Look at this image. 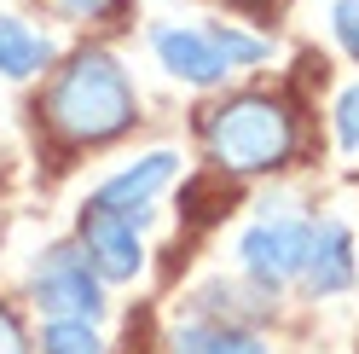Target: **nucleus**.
Returning a JSON list of instances; mask_svg holds the SVG:
<instances>
[{
    "label": "nucleus",
    "instance_id": "423d86ee",
    "mask_svg": "<svg viewBox=\"0 0 359 354\" xmlns=\"http://www.w3.org/2000/svg\"><path fill=\"white\" fill-rule=\"evenodd\" d=\"M151 47H156V58H163L168 76L191 81V87H215V81L232 76V64H226V53L215 47L209 29H174V24H156V29H151Z\"/></svg>",
    "mask_w": 359,
    "mask_h": 354
},
{
    "label": "nucleus",
    "instance_id": "f03ea898",
    "mask_svg": "<svg viewBox=\"0 0 359 354\" xmlns=\"http://www.w3.org/2000/svg\"><path fill=\"white\" fill-rule=\"evenodd\" d=\"M203 140H209V157L220 169L261 174V169H278L290 151H296V117H290V105L273 99V93H238V99L209 110Z\"/></svg>",
    "mask_w": 359,
    "mask_h": 354
},
{
    "label": "nucleus",
    "instance_id": "2eb2a0df",
    "mask_svg": "<svg viewBox=\"0 0 359 354\" xmlns=\"http://www.w3.org/2000/svg\"><path fill=\"white\" fill-rule=\"evenodd\" d=\"M53 6H58L64 18H104L116 0H53Z\"/></svg>",
    "mask_w": 359,
    "mask_h": 354
},
{
    "label": "nucleus",
    "instance_id": "20e7f679",
    "mask_svg": "<svg viewBox=\"0 0 359 354\" xmlns=\"http://www.w3.org/2000/svg\"><path fill=\"white\" fill-rule=\"evenodd\" d=\"M145 215L110 209V204H99V197H87V209H81V250L99 268V279H133L140 273V261H145V250H140Z\"/></svg>",
    "mask_w": 359,
    "mask_h": 354
},
{
    "label": "nucleus",
    "instance_id": "f8f14e48",
    "mask_svg": "<svg viewBox=\"0 0 359 354\" xmlns=\"http://www.w3.org/2000/svg\"><path fill=\"white\" fill-rule=\"evenodd\" d=\"M209 35H215V47L226 53V64H232V70H243V64H261L266 53H273V47H266V41L243 35V29H232V24H215Z\"/></svg>",
    "mask_w": 359,
    "mask_h": 354
},
{
    "label": "nucleus",
    "instance_id": "f257e3e1",
    "mask_svg": "<svg viewBox=\"0 0 359 354\" xmlns=\"http://www.w3.org/2000/svg\"><path fill=\"white\" fill-rule=\"evenodd\" d=\"M41 117H47V128L64 145H104L122 128H133L140 99H133V81L116 58L104 47H87L53 76L47 99H41Z\"/></svg>",
    "mask_w": 359,
    "mask_h": 354
},
{
    "label": "nucleus",
    "instance_id": "0eeeda50",
    "mask_svg": "<svg viewBox=\"0 0 359 354\" xmlns=\"http://www.w3.org/2000/svg\"><path fill=\"white\" fill-rule=\"evenodd\" d=\"M174 163H180L174 151H151V157H140L133 169H122L116 181H104L93 197H99V204H110V209H133V215H145V204L174 181Z\"/></svg>",
    "mask_w": 359,
    "mask_h": 354
},
{
    "label": "nucleus",
    "instance_id": "1a4fd4ad",
    "mask_svg": "<svg viewBox=\"0 0 359 354\" xmlns=\"http://www.w3.org/2000/svg\"><path fill=\"white\" fill-rule=\"evenodd\" d=\"M53 64V41L35 35L29 24H18V18H0V76L24 81V76H41Z\"/></svg>",
    "mask_w": 359,
    "mask_h": 354
},
{
    "label": "nucleus",
    "instance_id": "ddd939ff",
    "mask_svg": "<svg viewBox=\"0 0 359 354\" xmlns=\"http://www.w3.org/2000/svg\"><path fill=\"white\" fill-rule=\"evenodd\" d=\"M330 29H336V41L359 58V0H336V12H330Z\"/></svg>",
    "mask_w": 359,
    "mask_h": 354
},
{
    "label": "nucleus",
    "instance_id": "9d476101",
    "mask_svg": "<svg viewBox=\"0 0 359 354\" xmlns=\"http://www.w3.org/2000/svg\"><path fill=\"white\" fill-rule=\"evenodd\" d=\"M174 354H266L255 337H243L238 325H180Z\"/></svg>",
    "mask_w": 359,
    "mask_h": 354
},
{
    "label": "nucleus",
    "instance_id": "9b49d317",
    "mask_svg": "<svg viewBox=\"0 0 359 354\" xmlns=\"http://www.w3.org/2000/svg\"><path fill=\"white\" fill-rule=\"evenodd\" d=\"M41 348H47V354H104L87 320H53L47 337H41Z\"/></svg>",
    "mask_w": 359,
    "mask_h": 354
},
{
    "label": "nucleus",
    "instance_id": "6e6552de",
    "mask_svg": "<svg viewBox=\"0 0 359 354\" xmlns=\"http://www.w3.org/2000/svg\"><path fill=\"white\" fill-rule=\"evenodd\" d=\"M307 284H313L319 296L348 291V284H353V238H348V227H342V221H325V227H313Z\"/></svg>",
    "mask_w": 359,
    "mask_h": 354
},
{
    "label": "nucleus",
    "instance_id": "7ed1b4c3",
    "mask_svg": "<svg viewBox=\"0 0 359 354\" xmlns=\"http://www.w3.org/2000/svg\"><path fill=\"white\" fill-rule=\"evenodd\" d=\"M29 291H35V302L47 308V314H58V320H99V314H104L99 268H93L81 250H70V244H58V250H47V256L35 261Z\"/></svg>",
    "mask_w": 359,
    "mask_h": 354
},
{
    "label": "nucleus",
    "instance_id": "39448f33",
    "mask_svg": "<svg viewBox=\"0 0 359 354\" xmlns=\"http://www.w3.org/2000/svg\"><path fill=\"white\" fill-rule=\"evenodd\" d=\"M307 250H313V227H302V221H261V227H250L243 244H238L243 268H250L266 291L284 284V279H296V273H307Z\"/></svg>",
    "mask_w": 359,
    "mask_h": 354
},
{
    "label": "nucleus",
    "instance_id": "dca6fc26",
    "mask_svg": "<svg viewBox=\"0 0 359 354\" xmlns=\"http://www.w3.org/2000/svg\"><path fill=\"white\" fill-rule=\"evenodd\" d=\"M0 354H29L24 348V331H18V320L6 314V308H0Z\"/></svg>",
    "mask_w": 359,
    "mask_h": 354
},
{
    "label": "nucleus",
    "instance_id": "4468645a",
    "mask_svg": "<svg viewBox=\"0 0 359 354\" xmlns=\"http://www.w3.org/2000/svg\"><path fill=\"white\" fill-rule=\"evenodd\" d=\"M336 140H342L348 151L359 145V87H348V93L336 99Z\"/></svg>",
    "mask_w": 359,
    "mask_h": 354
}]
</instances>
